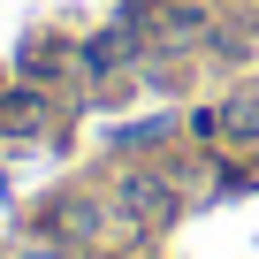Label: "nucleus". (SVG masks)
<instances>
[{
  "label": "nucleus",
  "instance_id": "obj_1",
  "mask_svg": "<svg viewBox=\"0 0 259 259\" xmlns=\"http://www.w3.org/2000/svg\"><path fill=\"white\" fill-rule=\"evenodd\" d=\"M114 206H122L130 221H168V213H176V191H168L160 176H122Z\"/></svg>",
  "mask_w": 259,
  "mask_h": 259
},
{
  "label": "nucleus",
  "instance_id": "obj_2",
  "mask_svg": "<svg viewBox=\"0 0 259 259\" xmlns=\"http://www.w3.org/2000/svg\"><path fill=\"white\" fill-rule=\"evenodd\" d=\"M213 138H229V145H259V92L213 107Z\"/></svg>",
  "mask_w": 259,
  "mask_h": 259
},
{
  "label": "nucleus",
  "instance_id": "obj_3",
  "mask_svg": "<svg viewBox=\"0 0 259 259\" xmlns=\"http://www.w3.org/2000/svg\"><path fill=\"white\" fill-rule=\"evenodd\" d=\"M130 54H138V23H114V31H99V38L84 46V69H99V76H107V69H122Z\"/></svg>",
  "mask_w": 259,
  "mask_h": 259
},
{
  "label": "nucleus",
  "instance_id": "obj_4",
  "mask_svg": "<svg viewBox=\"0 0 259 259\" xmlns=\"http://www.w3.org/2000/svg\"><path fill=\"white\" fill-rule=\"evenodd\" d=\"M46 122V99L38 92H8V99H0V130H38Z\"/></svg>",
  "mask_w": 259,
  "mask_h": 259
},
{
  "label": "nucleus",
  "instance_id": "obj_5",
  "mask_svg": "<svg viewBox=\"0 0 259 259\" xmlns=\"http://www.w3.org/2000/svg\"><path fill=\"white\" fill-rule=\"evenodd\" d=\"M198 31H206L198 8H168V16H160V38H168V46H183V38H198Z\"/></svg>",
  "mask_w": 259,
  "mask_h": 259
}]
</instances>
